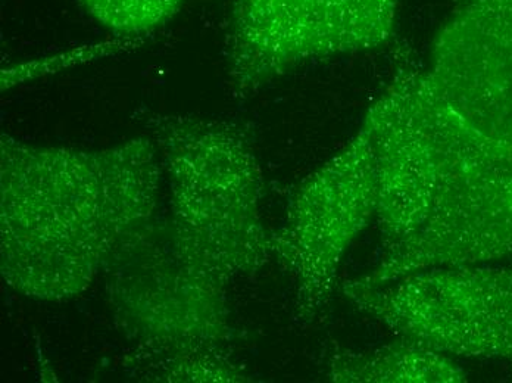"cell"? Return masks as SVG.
<instances>
[{
  "instance_id": "cell-1",
  "label": "cell",
  "mask_w": 512,
  "mask_h": 383,
  "mask_svg": "<svg viewBox=\"0 0 512 383\" xmlns=\"http://www.w3.org/2000/svg\"><path fill=\"white\" fill-rule=\"evenodd\" d=\"M426 61L384 90L435 180L418 244L439 263L512 260V0H451Z\"/></svg>"
},
{
  "instance_id": "cell-2",
  "label": "cell",
  "mask_w": 512,
  "mask_h": 383,
  "mask_svg": "<svg viewBox=\"0 0 512 383\" xmlns=\"http://www.w3.org/2000/svg\"><path fill=\"white\" fill-rule=\"evenodd\" d=\"M161 158L149 136L101 149L0 136V273L31 300L67 301L159 223Z\"/></svg>"
},
{
  "instance_id": "cell-3",
  "label": "cell",
  "mask_w": 512,
  "mask_h": 383,
  "mask_svg": "<svg viewBox=\"0 0 512 383\" xmlns=\"http://www.w3.org/2000/svg\"><path fill=\"white\" fill-rule=\"evenodd\" d=\"M170 185L168 244L192 272L230 288L273 261L264 174L251 130L230 118L142 115Z\"/></svg>"
},
{
  "instance_id": "cell-4",
  "label": "cell",
  "mask_w": 512,
  "mask_h": 383,
  "mask_svg": "<svg viewBox=\"0 0 512 383\" xmlns=\"http://www.w3.org/2000/svg\"><path fill=\"white\" fill-rule=\"evenodd\" d=\"M124 364L148 382H248L234 361L227 291L176 257L159 220L151 235L115 258L102 276Z\"/></svg>"
},
{
  "instance_id": "cell-5",
  "label": "cell",
  "mask_w": 512,
  "mask_h": 383,
  "mask_svg": "<svg viewBox=\"0 0 512 383\" xmlns=\"http://www.w3.org/2000/svg\"><path fill=\"white\" fill-rule=\"evenodd\" d=\"M399 0H234L224 37L231 96L254 98L308 62L382 48Z\"/></svg>"
},
{
  "instance_id": "cell-6",
  "label": "cell",
  "mask_w": 512,
  "mask_h": 383,
  "mask_svg": "<svg viewBox=\"0 0 512 383\" xmlns=\"http://www.w3.org/2000/svg\"><path fill=\"white\" fill-rule=\"evenodd\" d=\"M340 291L396 338L448 357L512 363L510 267H432L371 288L342 283Z\"/></svg>"
},
{
  "instance_id": "cell-7",
  "label": "cell",
  "mask_w": 512,
  "mask_h": 383,
  "mask_svg": "<svg viewBox=\"0 0 512 383\" xmlns=\"http://www.w3.org/2000/svg\"><path fill=\"white\" fill-rule=\"evenodd\" d=\"M377 173L367 132L354 137L296 188L271 254L293 285V319L309 326L339 289V269L359 233L376 220Z\"/></svg>"
},
{
  "instance_id": "cell-8",
  "label": "cell",
  "mask_w": 512,
  "mask_h": 383,
  "mask_svg": "<svg viewBox=\"0 0 512 383\" xmlns=\"http://www.w3.org/2000/svg\"><path fill=\"white\" fill-rule=\"evenodd\" d=\"M326 369L329 381L342 383H457L467 378L451 357L402 338L370 351L336 348Z\"/></svg>"
},
{
  "instance_id": "cell-9",
  "label": "cell",
  "mask_w": 512,
  "mask_h": 383,
  "mask_svg": "<svg viewBox=\"0 0 512 383\" xmlns=\"http://www.w3.org/2000/svg\"><path fill=\"white\" fill-rule=\"evenodd\" d=\"M87 14L123 39H146L179 14L184 0H80Z\"/></svg>"
},
{
  "instance_id": "cell-10",
  "label": "cell",
  "mask_w": 512,
  "mask_h": 383,
  "mask_svg": "<svg viewBox=\"0 0 512 383\" xmlns=\"http://www.w3.org/2000/svg\"><path fill=\"white\" fill-rule=\"evenodd\" d=\"M145 39H123L115 37L112 42L98 43V45L84 46V48L73 49L65 52V55L55 56V58L37 59V61L26 62V64L12 65L2 70V90H9L33 80L36 77L45 76L48 73H56V70L73 67L78 62L93 61L96 58H105V56L120 54L128 49H136L142 46Z\"/></svg>"
}]
</instances>
